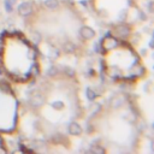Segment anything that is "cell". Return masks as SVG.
I'll use <instances>...</instances> for the list:
<instances>
[{
    "label": "cell",
    "instance_id": "cell-16",
    "mask_svg": "<svg viewBox=\"0 0 154 154\" xmlns=\"http://www.w3.org/2000/svg\"><path fill=\"white\" fill-rule=\"evenodd\" d=\"M65 73H66L67 76H70V77H73V75H75V71H73L71 67H65Z\"/></svg>",
    "mask_w": 154,
    "mask_h": 154
},
{
    "label": "cell",
    "instance_id": "cell-9",
    "mask_svg": "<svg viewBox=\"0 0 154 154\" xmlns=\"http://www.w3.org/2000/svg\"><path fill=\"white\" fill-rule=\"evenodd\" d=\"M89 152H90V153H93V154H103V153H105V149H103L101 146L94 144V146H91V147H90Z\"/></svg>",
    "mask_w": 154,
    "mask_h": 154
},
{
    "label": "cell",
    "instance_id": "cell-7",
    "mask_svg": "<svg viewBox=\"0 0 154 154\" xmlns=\"http://www.w3.org/2000/svg\"><path fill=\"white\" fill-rule=\"evenodd\" d=\"M63 51H64L65 53L71 54V53H73V52L76 51V45L72 43V42H70V41H66V42L63 45Z\"/></svg>",
    "mask_w": 154,
    "mask_h": 154
},
{
    "label": "cell",
    "instance_id": "cell-11",
    "mask_svg": "<svg viewBox=\"0 0 154 154\" xmlns=\"http://www.w3.org/2000/svg\"><path fill=\"white\" fill-rule=\"evenodd\" d=\"M87 97H88L89 100H94V99L96 97V93H95L91 88H88V89H87Z\"/></svg>",
    "mask_w": 154,
    "mask_h": 154
},
{
    "label": "cell",
    "instance_id": "cell-4",
    "mask_svg": "<svg viewBox=\"0 0 154 154\" xmlns=\"http://www.w3.org/2000/svg\"><path fill=\"white\" fill-rule=\"evenodd\" d=\"M67 131H69V134L72 135V136H78V135L82 134V128H81V125H79L78 123L71 122V123L69 124V126H67Z\"/></svg>",
    "mask_w": 154,
    "mask_h": 154
},
{
    "label": "cell",
    "instance_id": "cell-5",
    "mask_svg": "<svg viewBox=\"0 0 154 154\" xmlns=\"http://www.w3.org/2000/svg\"><path fill=\"white\" fill-rule=\"evenodd\" d=\"M116 34H117L119 37H126V36L130 34V29H129V26L122 24V25H118V26L116 28Z\"/></svg>",
    "mask_w": 154,
    "mask_h": 154
},
{
    "label": "cell",
    "instance_id": "cell-14",
    "mask_svg": "<svg viewBox=\"0 0 154 154\" xmlns=\"http://www.w3.org/2000/svg\"><path fill=\"white\" fill-rule=\"evenodd\" d=\"M17 0H5V5H6V8H7V12L12 11V6L16 4Z\"/></svg>",
    "mask_w": 154,
    "mask_h": 154
},
{
    "label": "cell",
    "instance_id": "cell-12",
    "mask_svg": "<svg viewBox=\"0 0 154 154\" xmlns=\"http://www.w3.org/2000/svg\"><path fill=\"white\" fill-rule=\"evenodd\" d=\"M52 107L54 109H63L64 108V102L63 101H54V102H52Z\"/></svg>",
    "mask_w": 154,
    "mask_h": 154
},
{
    "label": "cell",
    "instance_id": "cell-3",
    "mask_svg": "<svg viewBox=\"0 0 154 154\" xmlns=\"http://www.w3.org/2000/svg\"><path fill=\"white\" fill-rule=\"evenodd\" d=\"M79 35H81V37L83 40H91L95 36V31H94L93 28H90L88 25H83L79 29Z\"/></svg>",
    "mask_w": 154,
    "mask_h": 154
},
{
    "label": "cell",
    "instance_id": "cell-15",
    "mask_svg": "<svg viewBox=\"0 0 154 154\" xmlns=\"http://www.w3.org/2000/svg\"><path fill=\"white\" fill-rule=\"evenodd\" d=\"M32 41H34L35 43H38V42L41 41V35L37 34V32H34V34H32Z\"/></svg>",
    "mask_w": 154,
    "mask_h": 154
},
{
    "label": "cell",
    "instance_id": "cell-2",
    "mask_svg": "<svg viewBox=\"0 0 154 154\" xmlns=\"http://www.w3.org/2000/svg\"><path fill=\"white\" fill-rule=\"evenodd\" d=\"M18 13L19 16L22 17H28L32 13V5L30 2H22L19 6H18Z\"/></svg>",
    "mask_w": 154,
    "mask_h": 154
},
{
    "label": "cell",
    "instance_id": "cell-10",
    "mask_svg": "<svg viewBox=\"0 0 154 154\" xmlns=\"http://www.w3.org/2000/svg\"><path fill=\"white\" fill-rule=\"evenodd\" d=\"M45 6L49 10H54L58 7V0H45Z\"/></svg>",
    "mask_w": 154,
    "mask_h": 154
},
{
    "label": "cell",
    "instance_id": "cell-17",
    "mask_svg": "<svg viewBox=\"0 0 154 154\" xmlns=\"http://www.w3.org/2000/svg\"><path fill=\"white\" fill-rule=\"evenodd\" d=\"M148 11L149 12H153V1H149L148 2Z\"/></svg>",
    "mask_w": 154,
    "mask_h": 154
},
{
    "label": "cell",
    "instance_id": "cell-8",
    "mask_svg": "<svg viewBox=\"0 0 154 154\" xmlns=\"http://www.w3.org/2000/svg\"><path fill=\"white\" fill-rule=\"evenodd\" d=\"M123 102H124V99L122 96H114L111 100V106L114 107V108H118V107H120L123 105Z\"/></svg>",
    "mask_w": 154,
    "mask_h": 154
},
{
    "label": "cell",
    "instance_id": "cell-6",
    "mask_svg": "<svg viewBox=\"0 0 154 154\" xmlns=\"http://www.w3.org/2000/svg\"><path fill=\"white\" fill-rule=\"evenodd\" d=\"M118 46V41L113 37H108V38H105L103 41V48L105 49H113Z\"/></svg>",
    "mask_w": 154,
    "mask_h": 154
},
{
    "label": "cell",
    "instance_id": "cell-1",
    "mask_svg": "<svg viewBox=\"0 0 154 154\" xmlns=\"http://www.w3.org/2000/svg\"><path fill=\"white\" fill-rule=\"evenodd\" d=\"M45 101H46L45 95L41 91H37V90H34L29 96V105L34 108H37V107L42 106L45 103Z\"/></svg>",
    "mask_w": 154,
    "mask_h": 154
},
{
    "label": "cell",
    "instance_id": "cell-13",
    "mask_svg": "<svg viewBox=\"0 0 154 154\" xmlns=\"http://www.w3.org/2000/svg\"><path fill=\"white\" fill-rule=\"evenodd\" d=\"M57 73H58V69H57L55 66H51V67L47 70V75L51 76V77H54Z\"/></svg>",
    "mask_w": 154,
    "mask_h": 154
}]
</instances>
